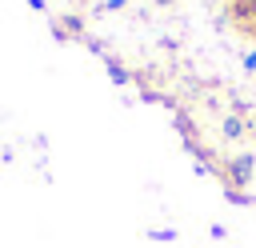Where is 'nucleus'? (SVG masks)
Listing matches in <instances>:
<instances>
[{
	"mask_svg": "<svg viewBox=\"0 0 256 248\" xmlns=\"http://www.w3.org/2000/svg\"><path fill=\"white\" fill-rule=\"evenodd\" d=\"M220 132H224V136H240V132H244V124H240L236 116H228V120L220 124Z\"/></svg>",
	"mask_w": 256,
	"mask_h": 248,
	"instance_id": "nucleus-1",
	"label": "nucleus"
},
{
	"mask_svg": "<svg viewBox=\"0 0 256 248\" xmlns=\"http://www.w3.org/2000/svg\"><path fill=\"white\" fill-rule=\"evenodd\" d=\"M224 4H240V0H224Z\"/></svg>",
	"mask_w": 256,
	"mask_h": 248,
	"instance_id": "nucleus-2",
	"label": "nucleus"
}]
</instances>
